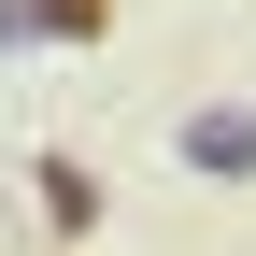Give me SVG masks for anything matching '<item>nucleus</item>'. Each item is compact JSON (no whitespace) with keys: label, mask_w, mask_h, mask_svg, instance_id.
<instances>
[{"label":"nucleus","mask_w":256,"mask_h":256,"mask_svg":"<svg viewBox=\"0 0 256 256\" xmlns=\"http://www.w3.org/2000/svg\"><path fill=\"white\" fill-rule=\"evenodd\" d=\"M185 171H256V114H200L185 128Z\"/></svg>","instance_id":"1"}]
</instances>
